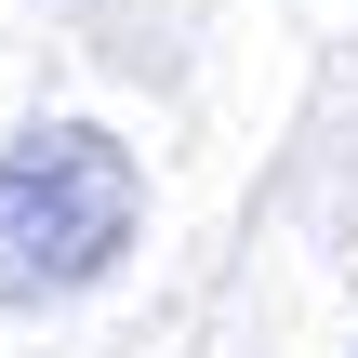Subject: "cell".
<instances>
[{
	"label": "cell",
	"mask_w": 358,
	"mask_h": 358,
	"mask_svg": "<svg viewBox=\"0 0 358 358\" xmlns=\"http://www.w3.org/2000/svg\"><path fill=\"white\" fill-rule=\"evenodd\" d=\"M146 173L106 120H40L0 159V306H66L133 252Z\"/></svg>",
	"instance_id": "obj_1"
}]
</instances>
